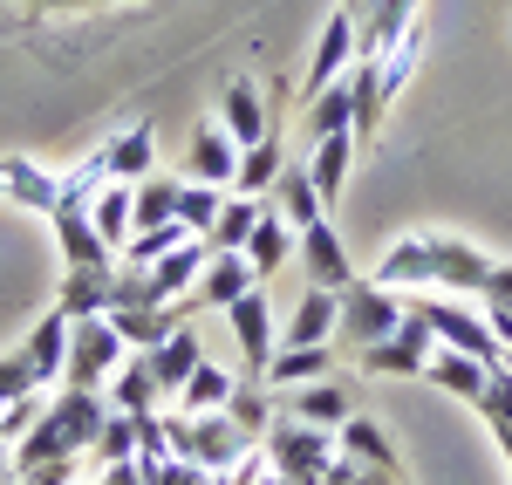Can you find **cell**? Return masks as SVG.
<instances>
[{"mask_svg":"<svg viewBox=\"0 0 512 485\" xmlns=\"http://www.w3.org/2000/svg\"><path fill=\"white\" fill-rule=\"evenodd\" d=\"M294 260H301L308 287H328V294H349L355 287L349 246H342V233H335V219H315L308 233H294Z\"/></svg>","mask_w":512,"mask_h":485,"instance_id":"6","label":"cell"},{"mask_svg":"<svg viewBox=\"0 0 512 485\" xmlns=\"http://www.w3.org/2000/svg\"><path fill=\"white\" fill-rule=\"evenodd\" d=\"M287 417H301V424H321V431H342V417H349V383H308V390H294V404Z\"/></svg>","mask_w":512,"mask_h":485,"instance_id":"31","label":"cell"},{"mask_svg":"<svg viewBox=\"0 0 512 485\" xmlns=\"http://www.w3.org/2000/svg\"><path fill=\"white\" fill-rule=\"evenodd\" d=\"M369 281L396 287V294H485L492 260L465 240H444V233H410L383 253V267Z\"/></svg>","mask_w":512,"mask_h":485,"instance_id":"1","label":"cell"},{"mask_svg":"<svg viewBox=\"0 0 512 485\" xmlns=\"http://www.w3.org/2000/svg\"><path fill=\"white\" fill-rule=\"evenodd\" d=\"M233 171H239V144L226 137V123H205V130H192L185 178H192V185H219V192H233Z\"/></svg>","mask_w":512,"mask_h":485,"instance_id":"13","label":"cell"},{"mask_svg":"<svg viewBox=\"0 0 512 485\" xmlns=\"http://www.w3.org/2000/svg\"><path fill=\"white\" fill-rule=\"evenodd\" d=\"M103 185H110V171H103V151H89L76 171H62V199H69V205H89L96 192H103Z\"/></svg>","mask_w":512,"mask_h":485,"instance_id":"40","label":"cell"},{"mask_svg":"<svg viewBox=\"0 0 512 485\" xmlns=\"http://www.w3.org/2000/svg\"><path fill=\"white\" fill-rule=\"evenodd\" d=\"M0 485H21V479H14V472H7V479H0Z\"/></svg>","mask_w":512,"mask_h":485,"instance_id":"51","label":"cell"},{"mask_svg":"<svg viewBox=\"0 0 512 485\" xmlns=\"http://www.w3.org/2000/svg\"><path fill=\"white\" fill-rule=\"evenodd\" d=\"M151 485H212V472L205 465H192V458H164V465H151L144 472Z\"/></svg>","mask_w":512,"mask_h":485,"instance_id":"44","label":"cell"},{"mask_svg":"<svg viewBox=\"0 0 512 485\" xmlns=\"http://www.w3.org/2000/svg\"><path fill=\"white\" fill-rule=\"evenodd\" d=\"M0 199H14V205H28V212L48 219L62 205V171H48L35 158H0Z\"/></svg>","mask_w":512,"mask_h":485,"instance_id":"12","label":"cell"},{"mask_svg":"<svg viewBox=\"0 0 512 485\" xmlns=\"http://www.w3.org/2000/svg\"><path fill=\"white\" fill-rule=\"evenodd\" d=\"M355 62V21H349V7H335L328 14V28H321L315 41V62H308V76H301V89L308 96H321L328 82H342V69Z\"/></svg>","mask_w":512,"mask_h":485,"instance_id":"15","label":"cell"},{"mask_svg":"<svg viewBox=\"0 0 512 485\" xmlns=\"http://www.w3.org/2000/svg\"><path fill=\"white\" fill-rule=\"evenodd\" d=\"M478 301H485V308H512V260H492V281H485Z\"/></svg>","mask_w":512,"mask_h":485,"instance_id":"46","label":"cell"},{"mask_svg":"<svg viewBox=\"0 0 512 485\" xmlns=\"http://www.w3.org/2000/svg\"><path fill=\"white\" fill-rule=\"evenodd\" d=\"M485 322L499 335V349H512V308H485Z\"/></svg>","mask_w":512,"mask_h":485,"instance_id":"48","label":"cell"},{"mask_svg":"<svg viewBox=\"0 0 512 485\" xmlns=\"http://www.w3.org/2000/svg\"><path fill=\"white\" fill-rule=\"evenodd\" d=\"M123 356H130V342L117 335V322L110 315H89V322L69 328V369H62V383L69 390H110Z\"/></svg>","mask_w":512,"mask_h":485,"instance_id":"4","label":"cell"},{"mask_svg":"<svg viewBox=\"0 0 512 485\" xmlns=\"http://www.w3.org/2000/svg\"><path fill=\"white\" fill-rule=\"evenodd\" d=\"M48 226H55V240H62V260L69 267H117V253L103 246V233H96V219H89V205H55L48 212Z\"/></svg>","mask_w":512,"mask_h":485,"instance_id":"11","label":"cell"},{"mask_svg":"<svg viewBox=\"0 0 512 485\" xmlns=\"http://www.w3.org/2000/svg\"><path fill=\"white\" fill-rule=\"evenodd\" d=\"M239 390V376H226V369L219 363H198L192 369V383H185V390H178V410H226V397H233Z\"/></svg>","mask_w":512,"mask_h":485,"instance_id":"35","label":"cell"},{"mask_svg":"<svg viewBox=\"0 0 512 485\" xmlns=\"http://www.w3.org/2000/svg\"><path fill=\"white\" fill-rule=\"evenodd\" d=\"M260 451H267L274 479H287V485H321V472L342 458L335 431H321V424H301V417H287V410H280L274 424H267Z\"/></svg>","mask_w":512,"mask_h":485,"instance_id":"3","label":"cell"},{"mask_svg":"<svg viewBox=\"0 0 512 485\" xmlns=\"http://www.w3.org/2000/svg\"><path fill=\"white\" fill-rule=\"evenodd\" d=\"M335 445H342V458H355V465H376V472H390V479H403V458H396V445L383 438V424H369V417H342V431H335Z\"/></svg>","mask_w":512,"mask_h":485,"instance_id":"22","label":"cell"},{"mask_svg":"<svg viewBox=\"0 0 512 485\" xmlns=\"http://www.w3.org/2000/svg\"><path fill=\"white\" fill-rule=\"evenodd\" d=\"M308 130H315V144H321V137H335V130H355V96H349V76H342V82H328L321 96H308Z\"/></svg>","mask_w":512,"mask_h":485,"instance_id":"34","label":"cell"},{"mask_svg":"<svg viewBox=\"0 0 512 485\" xmlns=\"http://www.w3.org/2000/svg\"><path fill=\"white\" fill-rule=\"evenodd\" d=\"M69 315L62 308H48L35 328H28V342H21V363H28V376H35V390L41 383H62V369H69Z\"/></svg>","mask_w":512,"mask_h":485,"instance_id":"9","label":"cell"},{"mask_svg":"<svg viewBox=\"0 0 512 485\" xmlns=\"http://www.w3.org/2000/svg\"><path fill=\"white\" fill-rule=\"evenodd\" d=\"M328 369H335V349H328V342H315V349H301V342H280L260 383H280V390H287V383H321Z\"/></svg>","mask_w":512,"mask_h":485,"instance_id":"30","label":"cell"},{"mask_svg":"<svg viewBox=\"0 0 512 485\" xmlns=\"http://www.w3.org/2000/svg\"><path fill=\"white\" fill-rule=\"evenodd\" d=\"M226 410H233V424L246 431V438H253V445L267 438V424L280 417V410H274V397H267V383H260V376H253V383H239L233 397H226Z\"/></svg>","mask_w":512,"mask_h":485,"instance_id":"36","label":"cell"},{"mask_svg":"<svg viewBox=\"0 0 512 485\" xmlns=\"http://www.w3.org/2000/svg\"><path fill=\"white\" fill-rule=\"evenodd\" d=\"M21 485H76L82 479V458H55V465H35V472H14Z\"/></svg>","mask_w":512,"mask_h":485,"instance_id":"45","label":"cell"},{"mask_svg":"<svg viewBox=\"0 0 512 485\" xmlns=\"http://www.w3.org/2000/svg\"><path fill=\"white\" fill-rule=\"evenodd\" d=\"M417 48H424V21H417L403 41H390V48H383V62H376V69H383V96H390V103L403 96V82H410V69H417Z\"/></svg>","mask_w":512,"mask_h":485,"instance_id":"39","label":"cell"},{"mask_svg":"<svg viewBox=\"0 0 512 485\" xmlns=\"http://www.w3.org/2000/svg\"><path fill=\"white\" fill-rule=\"evenodd\" d=\"M219 123H226V137H233L239 151H246V144H260V137H274L267 96H260L253 82H226V89H219Z\"/></svg>","mask_w":512,"mask_h":485,"instance_id":"17","label":"cell"},{"mask_svg":"<svg viewBox=\"0 0 512 485\" xmlns=\"http://www.w3.org/2000/svg\"><path fill=\"white\" fill-rule=\"evenodd\" d=\"M76 485H151V479H144V465H137V458H123V465H103L96 479H76Z\"/></svg>","mask_w":512,"mask_h":485,"instance_id":"47","label":"cell"},{"mask_svg":"<svg viewBox=\"0 0 512 485\" xmlns=\"http://www.w3.org/2000/svg\"><path fill=\"white\" fill-rule=\"evenodd\" d=\"M492 369H499V363H478V356H465V349H444V342H437L431 363H424V376H431L437 390H451L458 404H485V383H492Z\"/></svg>","mask_w":512,"mask_h":485,"instance_id":"16","label":"cell"},{"mask_svg":"<svg viewBox=\"0 0 512 485\" xmlns=\"http://www.w3.org/2000/svg\"><path fill=\"white\" fill-rule=\"evenodd\" d=\"M226 322H233V342H239V356H246V369L253 376H267V363H274V308H267V294L260 287H246L233 308H226Z\"/></svg>","mask_w":512,"mask_h":485,"instance_id":"8","label":"cell"},{"mask_svg":"<svg viewBox=\"0 0 512 485\" xmlns=\"http://www.w3.org/2000/svg\"><path fill=\"white\" fill-rule=\"evenodd\" d=\"M246 287H260V274L246 267V253H212L205 274L192 281V294H185V308H233Z\"/></svg>","mask_w":512,"mask_h":485,"instance_id":"14","label":"cell"},{"mask_svg":"<svg viewBox=\"0 0 512 485\" xmlns=\"http://www.w3.org/2000/svg\"><path fill=\"white\" fill-rule=\"evenodd\" d=\"M321 485H403V479L376 472V465H355V458H335V465L321 472Z\"/></svg>","mask_w":512,"mask_h":485,"instance_id":"42","label":"cell"},{"mask_svg":"<svg viewBox=\"0 0 512 485\" xmlns=\"http://www.w3.org/2000/svg\"><path fill=\"white\" fill-rule=\"evenodd\" d=\"M110 281H117V267H69V274H62V294H55V308H62L69 322L110 315Z\"/></svg>","mask_w":512,"mask_h":485,"instance_id":"19","label":"cell"},{"mask_svg":"<svg viewBox=\"0 0 512 485\" xmlns=\"http://www.w3.org/2000/svg\"><path fill=\"white\" fill-rule=\"evenodd\" d=\"M280 171H287V158H280V137H260V144H246V151H239L233 192L260 199V192H274V178H280Z\"/></svg>","mask_w":512,"mask_h":485,"instance_id":"32","label":"cell"},{"mask_svg":"<svg viewBox=\"0 0 512 485\" xmlns=\"http://www.w3.org/2000/svg\"><path fill=\"white\" fill-rule=\"evenodd\" d=\"M485 417H492V431H512V376L506 369H492V383H485Z\"/></svg>","mask_w":512,"mask_h":485,"instance_id":"41","label":"cell"},{"mask_svg":"<svg viewBox=\"0 0 512 485\" xmlns=\"http://www.w3.org/2000/svg\"><path fill=\"white\" fill-rule=\"evenodd\" d=\"M28 390H35V376H28V363H21V349H14V356H0V410L21 404Z\"/></svg>","mask_w":512,"mask_h":485,"instance_id":"43","label":"cell"},{"mask_svg":"<svg viewBox=\"0 0 512 485\" xmlns=\"http://www.w3.org/2000/svg\"><path fill=\"white\" fill-rule=\"evenodd\" d=\"M198 363H205V349H198V328L192 322L178 328V335H164L158 349H151V369H158V383H164V397H171V404H178V390L192 383Z\"/></svg>","mask_w":512,"mask_h":485,"instance_id":"24","label":"cell"},{"mask_svg":"<svg viewBox=\"0 0 512 485\" xmlns=\"http://www.w3.org/2000/svg\"><path fill=\"white\" fill-rule=\"evenodd\" d=\"M260 212H267V199H246V192H226V205H219V219H212V233H205V246H212V253H246V240H253V226H260Z\"/></svg>","mask_w":512,"mask_h":485,"instance_id":"28","label":"cell"},{"mask_svg":"<svg viewBox=\"0 0 512 485\" xmlns=\"http://www.w3.org/2000/svg\"><path fill=\"white\" fill-rule=\"evenodd\" d=\"M274 212L294 226V233H308L315 219H328V205H321L315 178H308V164H287V171L274 178Z\"/></svg>","mask_w":512,"mask_h":485,"instance_id":"23","label":"cell"},{"mask_svg":"<svg viewBox=\"0 0 512 485\" xmlns=\"http://www.w3.org/2000/svg\"><path fill=\"white\" fill-rule=\"evenodd\" d=\"M349 164H355V130H335V137H321L315 158H308V178H315L321 205L342 199V185H349Z\"/></svg>","mask_w":512,"mask_h":485,"instance_id":"27","label":"cell"},{"mask_svg":"<svg viewBox=\"0 0 512 485\" xmlns=\"http://www.w3.org/2000/svg\"><path fill=\"white\" fill-rule=\"evenodd\" d=\"M431 349H437V335L417 322V315H403V328H396V335L369 342V349H355V356H362V369H369V376H424Z\"/></svg>","mask_w":512,"mask_h":485,"instance_id":"7","label":"cell"},{"mask_svg":"<svg viewBox=\"0 0 512 485\" xmlns=\"http://www.w3.org/2000/svg\"><path fill=\"white\" fill-rule=\"evenodd\" d=\"M7 472H14V445L0 438V479H7Z\"/></svg>","mask_w":512,"mask_h":485,"instance_id":"49","label":"cell"},{"mask_svg":"<svg viewBox=\"0 0 512 485\" xmlns=\"http://www.w3.org/2000/svg\"><path fill=\"white\" fill-rule=\"evenodd\" d=\"M219 205H226V192H219V185H192V178L178 185V219H185V233H198V240L212 233Z\"/></svg>","mask_w":512,"mask_h":485,"instance_id":"37","label":"cell"},{"mask_svg":"<svg viewBox=\"0 0 512 485\" xmlns=\"http://www.w3.org/2000/svg\"><path fill=\"white\" fill-rule=\"evenodd\" d=\"M198 240V233H185V219H171V226H144V233H130V246H123V260L130 267H151V260H164L171 246Z\"/></svg>","mask_w":512,"mask_h":485,"instance_id":"38","label":"cell"},{"mask_svg":"<svg viewBox=\"0 0 512 485\" xmlns=\"http://www.w3.org/2000/svg\"><path fill=\"white\" fill-rule=\"evenodd\" d=\"M89 219H96V233H103V246L123 260V246H130V185H103L96 199H89Z\"/></svg>","mask_w":512,"mask_h":485,"instance_id":"33","label":"cell"},{"mask_svg":"<svg viewBox=\"0 0 512 485\" xmlns=\"http://www.w3.org/2000/svg\"><path fill=\"white\" fill-rule=\"evenodd\" d=\"M103 397H110V410H130V417H151V410L171 404V397H164V383H158V369H151V349H130Z\"/></svg>","mask_w":512,"mask_h":485,"instance_id":"10","label":"cell"},{"mask_svg":"<svg viewBox=\"0 0 512 485\" xmlns=\"http://www.w3.org/2000/svg\"><path fill=\"white\" fill-rule=\"evenodd\" d=\"M205 260H212V246H205V240H185V246H171L164 260H151V287H158V301H185L192 281L205 274Z\"/></svg>","mask_w":512,"mask_h":485,"instance_id":"25","label":"cell"},{"mask_svg":"<svg viewBox=\"0 0 512 485\" xmlns=\"http://www.w3.org/2000/svg\"><path fill=\"white\" fill-rule=\"evenodd\" d=\"M103 417H110L103 390H62L41 410L35 431L14 445V472H35V465H55V458H89L96 438H103Z\"/></svg>","mask_w":512,"mask_h":485,"instance_id":"2","label":"cell"},{"mask_svg":"<svg viewBox=\"0 0 512 485\" xmlns=\"http://www.w3.org/2000/svg\"><path fill=\"white\" fill-rule=\"evenodd\" d=\"M335 328H342V294H328V287H308V294H301V308H294V322L280 328V342H301V349H315V342H335Z\"/></svg>","mask_w":512,"mask_h":485,"instance_id":"20","label":"cell"},{"mask_svg":"<svg viewBox=\"0 0 512 485\" xmlns=\"http://www.w3.org/2000/svg\"><path fill=\"white\" fill-rule=\"evenodd\" d=\"M178 185H185V178H171V171L137 178V185H130V233H144V226H171V219H178Z\"/></svg>","mask_w":512,"mask_h":485,"instance_id":"26","label":"cell"},{"mask_svg":"<svg viewBox=\"0 0 512 485\" xmlns=\"http://www.w3.org/2000/svg\"><path fill=\"white\" fill-rule=\"evenodd\" d=\"M403 315H410V294H396V287H383V281H355L349 294H342V328H335V335H342L349 349H369V342L396 335Z\"/></svg>","mask_w":512,"mask_h":485,"instance_id":"5","label":"cell"},{"mask_svg":"<svg viewBox=\"0 0 512 485\" xmlns=\"http://www.w3.org/2000/svg\"><path fill=\"white\" fill-rule=\"evenodd\" d=\"M103 171H110L117 185L151 178V171H158V137H151V123H130L123 137H110V144H103Z\"/></svg>","mask_w":512,"mask_h":485,"instance_id":"18","label":"cell"},{"mask_svg":"<svg viewBox=\"0 0 512 485\" xmlns=\"http://www.w3.org/2000/svg\"><path fill=\"white\" fill-rule=\"evenodd\" d=\"M287 260H294V226L267 205V212H260V226H253V240H246V267L267 281V274H280Z\"/></svg>","mask_w":512,"mask_h":485,"instance_id":"29","label":"cell"},{"mask_svg":"<svg viewBox=\"0 0 512 485\" xmlns=\"http://www.w3.org/2000/svg\"><path fill=\"white\" fill-rule=\"evenodd\" d=\"M110 322L130 349H158L164 335L185 328V301H158V308H110Z\"/></svg>","mask_w":512,"mask_h":485,"instance_id":"21","label":"cell"},{"mask_svg":"<svg viewBox=\"0 0 512 485\" xmlns=\"http://www.w3.org/2000/svg\"><path fill=\"white\" fill-rule=\"evenodd\" d=\"M35 7H103V0H35Z\"/></svg>","mask_w":512,"mask_h":485,"instance_id":"50","label":"cell"}]
</instances>
